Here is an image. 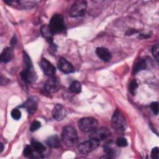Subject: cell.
I'll return each instance as SVG.
<instances>
[{"instance_id":"cell-1","label":"cell","mask_w":159,"mask_h":159,"mask_svg":"<svg viewBox=\"0 0 159 159\" xmlns=\"http://www.w3.org/2000/svg\"><path fill=\"white\" fill-rule=\"evenodd\" d=\"M23 58L25 68L20 73V76L25 82L32 83L35 81L37 76L32 61L30 57L25 52H24L23 53Z\"/></svg>"},{"instance_id":"cell-2","label":"cell","mask_w":159,"mask_h":159,"mask_svg":"<svg viewBox=\"0 0 159 159\" xmlns=\"http://www.w3.org/2000/svg\"><path fill=\"white\" fill-rule=\"evenodd\" d=\"M61 139L67 147L75 145L78 142V134L76 129L71 125L65 126L61 133Z\"/></svg>"},{"instance_id":"cell-3","label":"cell","mask_w":159,"mask_h":159,"mask_svg":"<svg viewBox=\"0 0 159 159\" xmlns=\"http://www.w3.org/2000/svg\"><path fill=\"white\" fill-rule=\"evenodd\" d=\"M111 125L113 129L119 132L125 131L127 128L125 117L122 112L118 109L113 114L111 119Z\"/></svg>"},{"instance_id":"cell-4","label":"cell","mask_w":159,"mask_h":159,"mask_svg":"<svg viewBox=\"0 0 159 159\" xmlns=\"http://www.w3.org/2000/svg\"><path fill=\"white\" fill-rule=\"evenodd\" d=\"M78 127L84 132H92L98 128V121L93 117H83L79 120Z\"/></svg>"},{"instance_id":"cell-5","label":"cell","mask_w":159,"mask_h":159,"mask_svg":"<svg viewBox=\"0 0 159 159\" xmlns=\"http://www.w3.org/2000/svg\"><path fill=\"white\" fill-rule=\"evenodd\" d=\"M48 27L53 35L61 32L65 29L63 16L58 14L53 15L50 19Z\"/></svg>"},{"instance_id":"cell-6","label":"cell","mask_w":159,"mask_h":159,"mask_svg":"<svg viewBox=\"0 0 159 159\" xmlns=\"http://www.w3.org/2000/svg\"><path fill=\"white\" fill-rule=\"evenodd\" d=\"M86 2L83 0L75 1L71 6L69 10V16L71 17H77L83 16L86 11Z\"/></svg>"},{"instance_id":"cell-7","label":"cell","mask_w":159,"mask_h":159,"mask_svg":"<svg viewBox=\"0 0 159 159\" xmlns=\"http://www.w3.org/2000/svg\"><path fill=\"white\" fill-rule=\"evenodd\" d=\"M99 143L100 142L96 139H90L87 141L81 143L78 146V150L82 154H88L95 150L99 145Z\"/></svg>"},{"instance_id":"cell-8","label":"cell","mask_w":159,"mask_h":159,"mask_svg":"<svg viewBox=\"0 0 159 159\" xmlns=\"http://www.w3.org/2000/svg\"><path fill=\"white\" fill-rule=\"evenodd\" d=\"M60 88V80L55 76H50L44 84V89L48 93H55L59 90Z\"/></svg>"},{"instance_id":"cell-9","label":"cell","mask_w":159,"mask_h":159,"mask_svg":"<svg viewBox=\"0 0 159 159\" xmlns=\"http://www.w3.org/2000/svg\"><path fill=\"white\" fill-rule=\"evenodd\" d=\"M111 135V131L107 127H102L99 129H96L93 132H91L89 135L90 139H94L98 141L102 140L105 139H107Z\"/></svg>"},{"instance_id":"cell-10","label":"cell","mask_w":159,"mask_h":159,"mask_svg":"<svg viewBox=\"0 0 159 159\" xmlns=\"http://www.w3.org/2000/svg\"><path fill=\"white\" fill-rule=\"evenodd\" d=\"M40 66L45 75H46L47 76H54L56 73L55 67L45 58H42L41 60Z\"/></svg>"},{"instance_id":"cell-11","label":"cell","mask_w":159,"mask_h":159,"mask_svg":"<svg viewBox=\"0 0 159 159\" xmlns=\"http://www.w3.org/2000/svg\"><path fill=\"white\" fill-rule=\"evenodd\" d=\"M57 65L59 70L64 73L68 74L75 71L73 66L64 58H61L59 59Z\"/></svg>"},{"instance_id":"cell-12","label":"cell","mask_w":159,"mask_h":159,"mask_svg":"<svg viewBox=\"0 0 159 159\" xmlns=\"http://www.w3.org/2000/svg\"><path fill=\"white\" fill-rule=\"evenodd\" d=\"M66 112L65 107L60 104H56L52 111V116L53 117L58 120H62L66 116Z\"/></svg>"},{"instance_id":"cell-13","label":"cell","mask_w":159,"mask_h":159,"mask_svg":"<svg viewBox=\"0 0 159 159\" xmlns=\"http://www.w3.org/2000/svg\"><path fill=\"white\" fill-rule=\"evenodd\" d=\"M19 107L25 108L29 114H33L37 110V102L35 98H30Z\"/></svg>"},{"instance_id":"cell-14","label":"cell","mask_w":159,"mask_h":159,"mask_svg":"<svg viewBox=\"0 0 159 159\" xmlns=\"http://www.w3.org/2000/svg\"><path fill=\"white\" fill-rule=\"evenodd\" d=\"M97 56L102 61L108 62L111 60L112 55L109 50L104 47H98L96 50Z\"/></svg>"},{"instance_id":"cell-15","label":"cell","mask_w":159,"mask_h":159,"mask_svg":"<svg viewBox=\"0 0 159 159\" xmlns=\"http://www.w3.org/2000/svg\"><path fill=\"white\" fill-rule=\"evenodd\" d=\"M14 57L13 50L11 47L5 48L1 53L0 60L2 63H7L10 61Z\"/></svg>"},{"instance_id":"cell-16","label":"cell","mask_w":159,"mask_h":159,"mask_svg":"<svg viewBox=\"0 0 159 159\" xmlns=\"http://www.w3.org/2000/svg\"><path fill=\"white\" fill-rule=\"evenodd\" d=\"M40 32L42 36L46 39V40L50 44L53 43V34L50 30L48 25H43L40 29Z\"/></svg>"},{"instance_id":"cell-17","label":"cell","mask_w":159,"mask_h":159,"mask_svg":"<svg viewBox=\"0 0 159 159\" xmlns=\"http://www.w3.org/2000/svg\"><path fill=\"white\" fill-rule=\"evenodd\" d=\"M147 60L145 58H141L139 59L134 64L133 68V73H137L139 71L145 70L147 68Z\"/></svg>"},{"instance_id":"cell-18","label":"cell","mask_w":159,"mask_h":159,"mask_svg":"<svg viewBox=\"0 0 159 159\" xmlns=\"http://www.w3.org/2000/svg\"><path fill=\"white\" fill-rule=\"evenodd\" d=\"M46 143L52 148H58L61 145L59 137L57 135H52L46 140Z\"/></svg>"},{"instance_id":"cell-19","label":"cell","mask_w":159,"mask_h":159,"mask_svg":"<svg viewBox=\"0 0 159 159\" xmlns=\"http://www.w3.org/2000/svg\"><path fill=\"white\" fill-rule=\"evenodd\" d=\"M31 145L33 147L34 149L39 153H42L45 150V146L37 140L32 139L31 140Z\"/></svg>"},{"instance_id":"cell-20","label":"cell","mask_w":159,"mask_h":159,"mask_svg":"<svg viewBox=\"0 0 159 159\" xmlns=\"http://www.w3.org/2000/svg\"><path fill=\"white\" fill-rule=\"evenodd\" d=\"M69 89L74 93H80L81 91V83L78 81H74L71 83Z\"/></svg>"},{"instance_id":"cell-21","label":"cell","mask_w":159,"mask_h":159,"mask_svg":"<svg viewBox=\"0 0 159 159\" xmlns=\"http://www.w3.org/2000/svg\"><path fill=\"white\" fill-rule=\"evenodd\" d=\"M104 151L109 158H112V157H114L115 151H114V148H112L110 145H106L104 147Z\"/></svg>"},{"instance_id":"cell-22","label":"cell","mask_w":159,"mask_h":159,"mask_svg":"<svg viewBox=\"0 0 159 159\" xmlns=\"http://www.w3.org/2000/svg\"><path fill=\"white\" fill-rule=\"evenodd\" d=\"M34 148L32 145H26L24 149V155L26 157H31L34 153Z\"/></svg>"},{"instance_id":"cell-23","label":"cell","mask_w":159,"mask_h":159,"mask_svg":"<svg viewBox=\"0 0 159 159\" xmlns=\"http://www.w3.org/2000/svg\"><path fill=\"white\" fill-rule=\"evenodd\" d=\"M138 88V84L137 83V81L134 80H132L130 83V84H129V91L130 93L132 94V95H134L135 94V92L137 91V89Z\"/></svg>"},{"instance_id":"cell-24","label":"cell","mask_w":159,"mask_h":159,"mask_svg":"<svg viewBox=\"0 0 159 159\" xmlns=\"http://www.w3.org/2000/svg\"><path fill=\"white\" fill-rule=\"evenodd\" d=\"M11 117L15 120H19L21 117V112L18 109H14L11 113Z\"/></svg>"},{"instance_id":"cell-25","label":"cell","mask_w":159,"mask_h":159,"mask_svg":"<svg viewBox=\"0 0 159 159\" xmlns=\"http://www.w3.org/2000/svg\"><path fill=\"white\" fill-rule=\"evenodd\" d=\"M116 143L118 147H126L127 145V141L125 138L120 137V138H118L117 139Z\"/></svg>"},{"instance_id":"cell-26","label":"cell","mask_w":159,"mask_h":159,"mask_svg":"<svg viewBox=\"0 0 159 159\" xmlns=\"http://www.w3.org/2000/svg\"><path fill=\"white\" fill-rule=\"evenodd\" d=\"M158 50H159V47H158V44H156V45H153L152 48V55L157 61H158V55H158Z\"/></svg>"},{"instance_id":"cell-27","label":"cell","mask_w":159,"mask_h":159,"mask_svg":"<svg viewBox=\"0 0 159 159\" xmlns=\"http://www.w3.org/2000/svg\"><path fill=\"white\" fill-rule=\"evenodd\" d=\"M41 126V124L40 122H39L38 120H34L30 125V130L32 132H34L35 130H37V129H39Z\"/></svg>"},{"instance_id":"cell-28","label":"cell","mask_w":159,"mask_h":159,"mask_svg":"<svg viewBox=\"0 0 159 159\" xmlns=\"http://www.w3.org/2000/svg\"><path fill=\"white\" fill-rule=\"evenodd\" d=\"M150 107L154 113V114L157 115L158 113V103L157 102H153L151 103Z\"/></svg>"},{"instance_id":"cell-29","label":"cell","mask_w":159,"mask_h":159,"mask_svg":"<svg viewBox=\"0 0 159 159\" xmlns=\"http://www.w3.org/2000/svg\"><path fill=\"white\" fill-rule=\"evenodd\" d=\"M151 157L153 159H158L159 157V150L158 147H155L151 152Z\"/></svg>"},{"instance_id":"cell-30","label":"cell","mask_w":159,"mask_h":159,"mask_svg":"<svg viewBox=\"0 0 159 159\" xmlns=\"http://www.w3.org/2000/svg\"><path fill=\"white\" fill-rule=\"evenodd\" d=\"M138 31L137 30H135V29H130V30H128L127 32H126V34L128 35H131L134 34H135L137 33Z\"/></svg>"},{"instance_id":"cell-31","label":"cell","mask_w":159,"mask_h":159,"mask_svg":"<svg viewBox=\"0 0 159 159\" xmlns=\"http://www.w3.org/2000/svg\"><path fill=\"white\" fill-rule=\"evenodd\" d=\"M150 34H143V33H141L139 34V37L140 39H147L148 37H150Z\"/></svg>"},{"instance_id":"cell-32","label":"cell","mask_w":159,"mask_h":159,"mask_svg":"<svg viewBox=\"0 0 159 159\" xmlns=\"http://www.w3.org/2000/svg\"><path fill=\"white\" fill-rule=\"evenodd\" d=\"M16 42H17V40H16V36H14L12 37V39H11V44L12 46H14L16 43Z\"/></svg>"},{"instance_id":"cell-33","label":"cell","mask_w":159,"mask_h":159,"mask_svg":"<svg viewBox=\"0 0 159 159\" xmlns=\"http://www.w3.org/2000/svg\"><path fill=\"white\" fill-rule=\"evenodd\" d=\"M0 145H1V151H0V152L1 153V152H2V150H3V149H4L3 143H0Z\"/></svg>"}]
</instances>
